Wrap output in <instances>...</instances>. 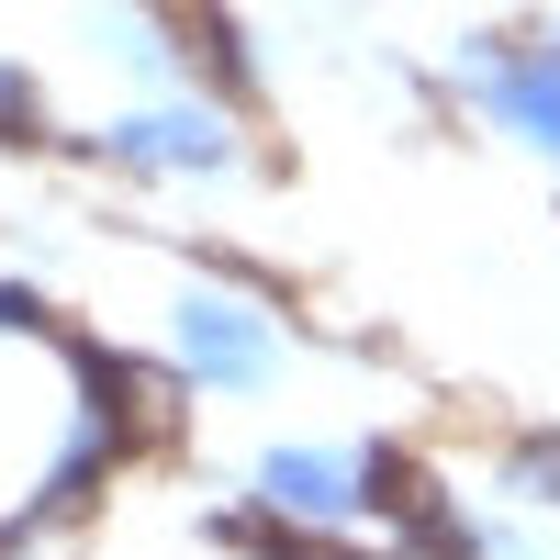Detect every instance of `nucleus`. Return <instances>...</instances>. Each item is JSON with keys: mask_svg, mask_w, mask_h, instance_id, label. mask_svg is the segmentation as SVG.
<instances>
[{"mask_svg": "<svg viewBox=\"0 0 560 560\" xmlns=\"http://www.w3.org/2000/svg\"><path fill=\"white\" fill-rule=\"evenodd\" d=\"M258 482L280 504H303V516H370V504H393V471H370L348 448H280V459H258Z\"/></svg>", "mask_w": 560, "mask_h": 560, "instance_id": "1", "label": "nucleus"}, {"mask_svg": "<svg viewBox=\"0 0 560 560\" xmlns=\"http://www.w3.org/2000/svg\"><path fill=\"white\" fill-rule=\"evenodd\" d=\"M179 359L202 370V382H258V370L280 359V337H269V314H236V303H213V292H191L179 303Z\"/></svg>", "mask_w": 560, "mask_h": 560, "instance_id": "2", "label": "nucleus"}, {"mask_svg": "<svg viewBox=\"0 0 560 560\" xmlns=\"http://www.w3.org/2000/svg\"><path fill=\"white\" fill-rule=\"evenodd\" d=\"M113 147L124 158H168V168H224V124L213 113H135V124H113Z\"/></svg>", "mask_w": 560, "mask_h": 560, "instance_id": "3", "label": "nucleus"}, {"mask_svg": "<svg viewBox=\"0 0 560 560\" xmlns=\"http://www.w3.org/2000/svg\"><path fill=\"white\" fill-rule=\"evenodd\" d=\"M493 113L516 124V135H538V147L560 158V68H549V57H527V68H493Z\"/></svg>", "mask_w": 560, "mask_h": 560, "instance_id": "4", "label": "nucleus"}, {"mask_svg": "<svg viewBox=\"0 0 560 560\" xmlns=\"http://www.w3.org/2000/svg\"><path fill=\"white\" fill-rule=\"evenodd\" d=\"M0 113H23V79H12V68H0Z\"/></svg>", "mask_w": 560, "mask_h": 560, "instance_id": "5", "label": "nucleus"}]
</instances>
